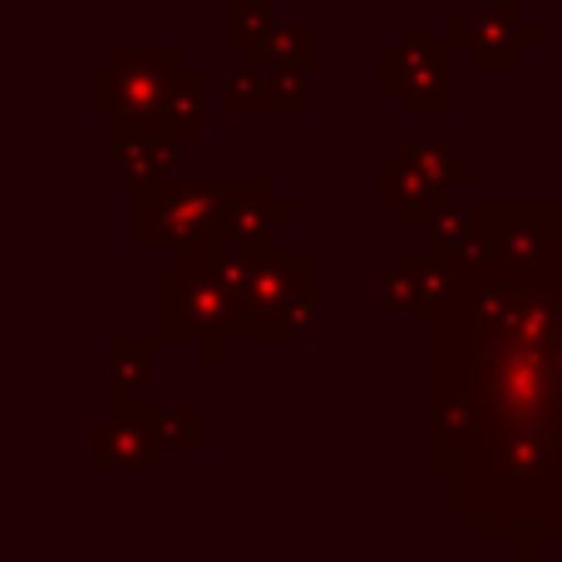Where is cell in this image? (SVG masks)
<instances>
[{
	"instance_id": "cell-1",
	"label": "cell",
	"mask_w": 562,
	"mask_h": 562,
	"mask_svg": "<svg viewBox=\"0 0 562 562\" xmlns=\"http://www.w3.org/2000/svg\"><path fill=\"white\" fill-rule=\"evenodd\" d=\"M183 262L213 267L237 301L243 340H296L316 321V257L306 247H183Z\"/></svg>"
},
{
	"instance_id": "cell-2",
	"label": "cell",
	"mask_w": 562,
	"mask_h": 562,
	"mask_svg": "<svg viewBox=\"0 0 562 562\" xmlns=\"http://www.w3.org/2000/svg\"><path fill=\"white\" fill-rule=\"evenodd\" d=\"M237 178H154L134 188V247L138 252H183L213 243V227L233 198Z\"/></svg>"
},
{
	"instance_id": "cell-3",
	"label": "cell",
	"mask_w": 562,
	"mask_h": 562,
	"mask_svg": "<svg viewBox=\"0 0 562 562\" xmlns=\"http://www.w3.org/2000/svg\"><path fill=\"white\" fill-rule=\"evenodd\" d=\"M494 233V281L488 286L558 291L562 286V213L558 203H484Z\"/></svg>"
},
{
	"instance_id": "cell-4",
	"label": "cell",
	"mask_w": 562,
	"mask_h": 562,
	"mask_svg": "<svg viewBox=\"0 0 562 562\" xmlns=\"http://www.w3.org/2000/svg\"><path fill=\"white\" fill-rule=\"evenodd\" d=\"M178 69H183L178 45H119L109 65L89 69V109L109 119V128L158 124V109Z\"/></svg>"
},
{
	"instance_id": "cell-5",
	"label": "cell",
	"mask_w": 562,
	"mask_h": 562,
	"mask_svg": "<svg viewBox=\"0 0 562 562\" xmlns=\"http://www.w3.org/2000/svg\"><path fill=\"white\" fill-rule=\"evenodd\" d=\"M469 178H474V164L459 158L449 148V138L429 134V138H409L400 154H390L380 164V198H385V207H395L405 227L425 233L454 203V188L469 183Z\"/></svg>"
},
{
	"instance_id": "cell-6",
	"label": "cell",
	"mask_w": 562,
	"mask_h": 562,
	"mask_svg": "<svg viewBox=\"0 0 562 562\" xmlns=\"http://www.w3.org/2000/svg\"><path fill=\"white\" fill-rule=\"evenodd\" d=\"M154 336L158 340H237V301L213 267H198L178 257L173 267L154 277Z\"/></svg>"
},
{
	"instance_id": "cell-7",
	"label": "cell",
	"mask_w": 562,
	"mask_h": 562,
	"mask_svg": "<svg viewBox=\"0 0 562 562\" xmlns=\"http://www.w3.org/2000/svg\"><path fill=\"white\" fill-rule=\"evenodd\" d=\"M449 40H429V30L419 20H409L385 49H380V89L400 104V114L409 119H445L449 114Z\"/></svg>"
},
{
	"instance_id": "cell-8",
	"label": "cell",
	"mask_w": 562,
	"mask_h": 562,
	"mask_svg": "<svg viewBox=\"0 0 562 562\" xmlns=\"http://www.w3.org/2000/svg\"><path fill=\"white\" fill-rule=\"evenodd\" d=\"M445 40L454 49H464L474 69H514L518 55L543 40V25L528 20L514 0H474L464 10V20H454L445 30Z\"/></svg>"
},
{
	"instance_id": "cell-9",
	"label": "cell",
	"mask_w": 562,
	"mask_h": 562,
	"mask_svg": "<svg viewBox=\"0 0 562 562\" xmlns=\"http://www.w3.org/2000/svg\"><path fill=\"white\" fill-rule=\"evenodd\" d=\"M154 405L114 400V419L89 429V469L94 474H148L158 464Z\"/></svg>"
},
{
	"instance_id": "cell-10",
	"label": "cell",
	"mask_w": 562,
	"mask_h": 562,
	"mask_svg": "<svg viewBox=\"0 0 562 562\" xmlns=\"http://www.w3.org/2000/svg\"><path fill=\"white\" fill-rule=\"evenodd\" d=\"M425 247L439 262L454 267V272L464 277V286H488V281H494L498 252H494V233H488L484 207H464L454 198V203L425 227Z\"/></svg>"
},
{
	"instance_id": "cell-11",
	"label": "cell",
	"mask_w": 562,
	"mask_h": 562,
	"mask_svg": "<svg viewBox=\"0 0 562 562\" xmlns=\"http://www.w3.org/2000/svg\"><path fill=\"white\" fill-rule=\"evenodd\" d=\"M459 291H464V277L449 262H439V257L419 243L380 277V311H385V316H405V311L429 316V311L449 306Z\"/></svg>"
},
{
	"instance_id": "cell-12",
	"label": "cell",
	"mask_w": 562,
	"mask_h": 562,
	"mask_svg": "<svg viewBox=\"0 0 562 562\" xmlns=\"http://www.w3.org/2000/svg\"><path fill=\"white\" fill-rule=\"evenodd\" d=\"M291 223H296V207L277 203L267 178H237L233 198H227L223 217H217V227H213V243H223V247H267L277 237V227H291Z\"/></svg>"
},
{
	"instance_id": "cell-13",
	"label": "cell",
	"mask_w": 562,
	"mask_h": 562,
	"mask_svg": "<svg viewBox=\"0 0 562 562\" xmlns=\"http://www.w3.org/2000/svg\"><path fill=\"white\" fill-rule=\"evenodd\" d=\"M183 144L188 138L168 134L158 124H144V128H109V154H114V168L119 178L128 183H154V178H173L178 164H183Z\"/></svg>"
},
{
	"instance_id": "cell-14",
	"label": "cell",
	"mask_w": 562,
	"mask_h": 562,
	"mask_svg": "<svg viewBox=\"0 0 562 562\" xmlns=\"http://www.w3.org/2000/svg\"><path fill=\"white\" fill-rule=\"evenodd\" d=\"M207 79H203V65H188L173 75V85H168V99L164 109H158V128H168V134L178 138H203V119H207Z\"/></svg>"
},
{
	"instance_id": "cell-15",
	"label": "cell",
	"mask_w": 562,
	"mask_h": 562,
	"mask_svg": "<svg viewBox=\"0 0 562 562\" xmlns=\"http://www.w3.org/2000/svg\"><path fill=\"white\" fill-rule=\"evenodd\" d=\"M158 340L154 336H114L109 346V395L114 400H138L154 380Z\"/></svg>"
},
{
	"instance_id": "cell-16",
	"label": "cell",
	"mask_w": 562,
	"mask_h": 562,
	"mask_svg": "<svg viewBox=\"0 0 562 562\" xmlns=\"http://www.w3.org/2000/svg\"><path fill=\"white\" fill-rule=\"evenodd\" d=\"M247 55L262 59V65L306 69L311 75V65H316V30H311L306 20H277V25L267 30L252 49H247Z\"/></svg>"
},
{
	"instance_id": "cell-17",
	"label": "cell",
	"mask_w": 562,
	"mask_h": 562,
	"mask_svg": "<svg viewBox=\"0 0 562 562\" xmlns=\"http://www.w3.org/2000/svg\"><path fill=\"white\" fill-rule=\"evenodd\" d=\"M277 10H281L277 0H223V40L247 55V49L281 20Z\"/></svg>"
},
{
	"instance_id": "cell-18",
	"label": "cell",
	"mask_w": 562,
	"mask_h": 562,
	"mask_svg": "<svg viewBox=\"0 0 562 562\" xmlns=\"http://www.w3.org/2000/svg\"><path fill=\"white\" fill-rule=\"evenodd\" d=\"M154 435L164 449L178 454H198L203 449V409L198 405H154Z\"/></svg>"
},
{
	"instance_id": "cell-19",
	"label": "cell",
	"mask_w": 562,
	"mask_h": 562,
	"mask_svg": "<svg viewBox=\"0 0 562 562\" xmlns=\"http://www.w3.org/2000/svg\"><path fill=\"white\" fill-rule=\"evenodd\" d=\"M227 346H233V336H203V340H198V356H203V360H223Z\"/></svg>"
},
{
	"instance_id": "cell-20",
	"label": "cell",
	"mask_w": 562,
	"mask_h": 562,
	"mask_svg": "<svg viewBox=\"0 0 562 562\" xmlns=\"http://www.w3.org/2000/svg\"><path fill=\"white\" fill-rule=\"evenodd\" d=\"M277 5H281V10H286V5H291V0H277Z\"/></svg>"
}]
</instances>
